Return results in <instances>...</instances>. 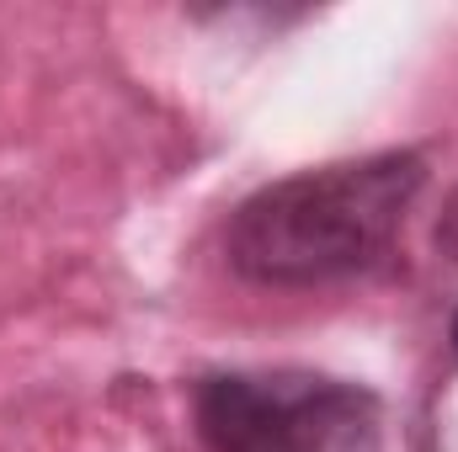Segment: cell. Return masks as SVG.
Returning <instances> with one entry per match:
<instances>
[{
    "mask_svg": "<svg viewBox=\"0 0 458 452\" xmlns=\"http://www.w3.org/2000/svg\"><path fill=\"white\" fill-rule=\"evenodd\" d=\"M208 452H378V394L310 367L208 372L192 394Z\"/></svg>",
    "mask_w": 458,
    "mask_h": 452,
    "instance_id": "obj_2",
    "label": "cell"
},
{
    "mask_svg": "<svg viewBox=\"0 0 458 452\" xmlns=\"http://www.w3.org/2000/svg\"><path fill=\"white\" fill-rule=\"evenodd\" d=\"M448 336H454V351H458V314H454V331H448Z\"/></svg>",
    "mask_w": 458,
    "mask_h": 452,
    "instance_id": "obj_4",
    "label": "cell"
},
{
    "mask_svg": "<svg viewBox=\"0 0 458 452\" xmlns=\"http://www.w3.org/2000/svg\"><path fill=\"white\" fill-rule=\"evenodd\" d=\"M427 187L416 149H384L250 192L225 229V261L256 288H326L389 261Z\"/></svg>",
    "mask_w": 458,
    "mask_h": 452,
    "instance_id": "obj_1",
    "label": "cell"
},
{
    "mask_svg": "<svg viewBox=\"0 0 458 452\" xmlns=\"http://www.w3.org/2000/svg\"><path fill=\"white\" fill-rule=\"evenodd\" d=\"M437 239L448 245V255L458 261V197L448 203V219H443V229H437Z\"/></svg>",
    "mask_w": 458,
    "mask_h": 452,
    "instance_id": "obj_3",
    "label": "cell"
}]
</instances>
